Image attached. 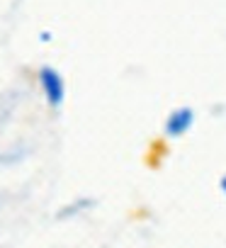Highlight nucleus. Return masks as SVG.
Returning a JSON list of instances; mask_svg holds the SVG:
<instances>
[{
    "instance_id": "1",
    "label": "nucleus",
    "mask_w": 226,
    "mask_h": 248,
    "mask_svg": "<svg viewBox=\"0 0 226 248\" xmlns=\"http://www.w3.org/2000/svg\"><path fill=\"white\" fill-rule=\"evenodd\" d=\"M39 88L51 109H59L66 102V80L56 68H51V66L39 68Z\"/></svg>"
},
{
    "instance_id": "3",
    "label": "nucleus",
    "mask_w": 226,
    "mask_h": 248,
    "mask_svg": "<svg viewBox=\"0 0 226 248\" xmlns=\"http://www.w3.org/2000/svg\"><path fill=\"white\" fill-rule=\"evenodd\" d=\"M219 190L226 195V175H221V180H219Z\"/></svg>"
},
{
    "instance_id": "2",
    "label": "nucleus",
    "mask_w": 226,
    "mask_h": 248,
    "mask_svg": "<svg viewBox=\"0 0 226 248\" xmlns=\"http://www.w3.org/2000/svg\"><path fill=\"white\" fill-rule=\"evenodd\" d=\"M192 124H195V109L187 107V105L185 107H178L166 119V134L173 137V139L175 137H182V134H187L192 129Z\"/></svg>"
}]
</instances>
